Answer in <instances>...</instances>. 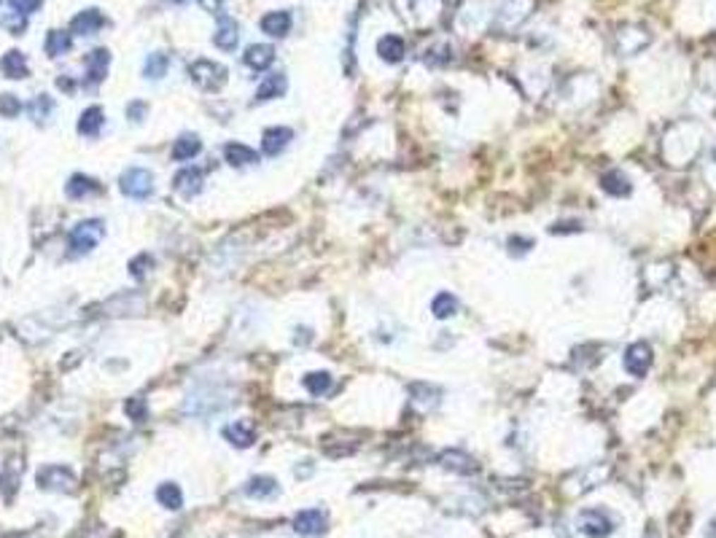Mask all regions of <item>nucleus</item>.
<instances>
[{
	"instance_id": "1",
	"label": "nucleus",
	"mask_w": 716,
	"mask_h": 538,
	"mask_svg": "<svg viewBox=\"0 0 716 538\" xmlns=\"http://www.w3.org/2000/svg\"><path fill=\"white\" fill-rule=\"evenodd\" d=\"M102 234H105V224L97 221V218H92V221H81L78 227H73L71 232V248L73 253H89L97 242L102 240Z\"/></svg>"
},
{
	"instance_id": "2",
	"label": "nucleus",
	"mask_w": 716,
	"mask_h": 538,
	"mask_svg": "<svg viewBox=\"0 0 716 538\" xmlns=\"http://www.w3.org/2000/svg\"><path fill=\"white\" fill-rule=\"evenodd\" d=\"M121 191L132 199H145L154 194V175L143 167H129L121 175Z\"/></svg>"
},
{
	"instance_id": "3",
	"label": "nucleus",
	"mask_w": 716,
	"mask_h": 538,
	"mask_svg": "<svg viewBox=\"0 0 716 538\" xmlns=\"http://www.w3.org/2000/svg\"><path fill=\"white\" fill-rule=\"evenodd\" d=\"M191 78L197 81V84L202 86V89H221L224 86V81H227V71L221 68V65H215V62H210V59H197L194 65H191Z\"/></svg>"
},
{
	"instance_id": "4",
	"label": "nucleus",
	"mask_w": 716,
	"mask_h": 538,
	"mask_svg": "<svg viewBox=\"0 0 716 538\" xmlns=\"http://www.w3.org/2000/svg\"><path fill=\"white\" fill-rule=\"evenodd\" d=\"M579 530L582 533H587L590 538H606L611 530H614V522H611V517L606 514L603 509H590V511H582L579 514Z\"/></svg>"
},
{
	"instance_id": "5",
	"label": "nucleus",
	"mask_w": 716,
	"mask_h": 538,
	"mask_svg": "<svg viewBox=\"0 0 716 538\" xmlns=\"http://www.w3.org/2000/svg\"><path fill=\"white\" fill-rule=\"evenodd\" d=\"M649 366H652V350L646 342H636L625 350V369L633 377H646Z\"/></svg>"
},
{
	"instance_id": "6",
	"label": "nucleus",
	"mask_w": 716,
	"mask_h": 538,
	"mask_svg": "<svg viewBox=\"0 0 716 538\" xmlns=\"http://www.w3.org/2000/svg\"><path fill=\"white\" fill-rule=\"evenodd\" d=\"M294 530L299 536H321L326 530V514L321 509H304L294 517Z\"/></svg>"
},
{
	"instance_id": "7",
	"label": "nucleus",
	"mask_w": 716,
	"mask_h": 538,
	"mask_svg": "<svg viewBox=\"0 0 716 538\" xmlns=\"http://www.w3.org/2000/svg\"><path fill=\"white\" fill-rule=\"evenodd\" d=\"M38 484L43 490H73V474L62 466H46L38 471Z\"/></svg>"
},
{
	"instance_id": "8",
	"label": "nucleus",
	"mask_w": 716,
	"mask_h": 538,
	"mask_svg": "<svg viewBox=\"0 0 716 538\" xmlns=\"http://www.w3.org/2000/svg\"><path fill=\"white\" fill-rule=\"evenodd\" d=\"M237 41H240V28H237V22L221 11V14H218V30H215V35H213V43L218 49H224V52H234Z\"/></svg>"
},
{
	"instance_id": "9",
	"label": "nucleus",
	"mask_w": 716,
	"mask_h": 538,
	"mask_svg": "<svg viewBox=\"0 0 716 538\" xmlns=\"http://www.w3.org/2000/svg\"><path fill=\"white\" fill-rule=\"evenodd\" d=\"M172 189L181 194V197H186V199H191V197H197L202 191V172L200 170H191V167H186V170H181L175 178H172Z\"/></svg>"
},
{
	"instance_id": "10",
	"label": "nucleus",
	"mask_w": 716,
	"mask_h": 538,
	"mask_svg": "<svg viewBox=\"0 0 716 538\" xmlns=\"http://www.w3.org/2000/svg\"><path fill=\"white\" fill-rule=\"evenodd\" d=\"M294 138V132L288 127H273L264 132V138H261V148H264V154L267 156H278L283 148H286L288 143Z\"/></svg>"
},
{
	"instance_id": "11",
	"label": "nucleus",
	"mask_w": 716,
	"mask_h": 538,
	"mask_svg": "<svg viewBox=\"0 0 716 538\" xmlns=\"http://www.w3.org/2000/svg\"><path fill=\"white\" fill-rule=\"evenodd\" d=\"M601 186H603V191L609 194V197H628L633 191V186H631V178L625 175V172H619V170H609L606 175L601 178Z\"/></svg>"
},
{
	"instance_id": "12",
	"label": "nucleus",
	"mask_w": 716,
	"mask_h": 538,
	"mask_svg": "<svg viewBox=\"0 0 716 538\" xmlns=\"http://www.w3.org/2000/svg\"><path fill=\"white\" fill-rule=\"evenodd\" d=\"M275 59V49L267 46V43H256V46H248L245 52V65L253 68V71H267Z\"/></svg>"
},
{
	"instance_id": "13",
	"label": "nucleus",
	"mask_w": 716,
	"mask_h": 538,
	"mask_svg": "<svg viewBox=\"0 0 716 538\" xmlns=\"http://www.w3.org/2000/svg\"><path fill=\"white\" fill-rule=\"evenodd\" d=\"M108 62H111L108 49H95V52L86 57V76H89V81H92V84H97V81L105 78Z\"/></svg>"
},
{
	"instance_id": "14",
	"label": "nucleus",
	"mask_w": 716,
	"mask_h": 538,
	"mask_svg": "<svg viewBox=\"0 0 716 538\" xmlns=\"http://www.w3.org/2000/svg\"><path fill=\"white\" fill-rule=\"evenodd\" d=\"M100 28H102V14L100 11H95V8H89V11H84V14H78L71 22V30L76 32V35H95Z\"/></svg>"
},
{
	"instance_id": "15",
	"label": "nucleus",
	"mask_w": 716,
	"mask_h": 538,
	"mask_svg": "<svg viewBox=\"0 0 716 538\" xmlns=\"http://www.w3.org/2000/svg\"><path fill=\"white\" fill-rule=\"evenodd\" d=\"M261 30L273 38H283L288 30H291V14L288 11H273L261 19Z\"/></svg>"
},
{
	"instance_id": "16",
	"label": "nucleus",
	"mask_w": 716,
	"mask_h": 538,
	"mask_svg": "<svg viewBox=\"0 0 716 538\" xmlns=\"http://www.w3.org/2000/svg\"><path fill=\"white\" fill-rule=\"evenodd\" d=\"M157 501L165 506V509L178 511L181 506H184V493H181V487H178L175 482H165V484H159Z\"/></svg>"
},
{
	"instance_id": "17",
	"label": "nucleus",
	"mask_w": 716,
	"mask_h": 538,
	"mask_svg": "<svg viewBox=\"0 0 716 538\" xmlns=\"http://www.w3.org/2000/svg\"><path fill=\"white\" fill-rule=\"evenodd\" d=\"M224 156H227V162H229V165H237V167L258 162L256 151H253V148H248V145H243V143H229V145L224 148Z\"/></svg>"
},
{
	"instance_id": "18",
	"label": "nucleus",
	"mask_w": 716,
	"mask_h": 538,
	"mask_svg": "<svg viewBox=\"0 0 716 538\" xmlns=\"http://www.w3.org/2000/svg\"><path fill=\"white\" fill-rule=\"evenodd\" d=\"M224 436L232 441V444H237V447H251L253 444V425L240 420V423H232L224 428Z\"/></svg>"
},
{
	"instance_id": "19",
	"label": "nucleus",
	"mask_w": 716,
	"mask_h": 538,
	"mask_svg": "<svg viewBox=\"0 0 716 538\" xmlns=\"http://www.w3.org/2000/svg\"><path fill=\"white\" fill-rule=\"evenodd\" d=\"M439 460H442L444 468L458 471V474H474V471H477V463H474L472 458H469V455H463V453H455V450H447Z\"/></svg>"
},
{
	"instance_id": "20",
	"label": "nucleus",
	"mask_w": 716,
	"mask_h": 538,
	"mask_svg": "<svg viewBox=\"0 0 716 538\" xmlns=\"http://www.w3.org/2000/svg\"><path fill=\"white\" fill-rule=\"evenodd\" d=\"M286 92V76L283 73H273V76H267L264 78V84L256 89V100L258 102H264V100H273L278 95H283Z\"/></svg>"
},
{
	"instance_id": "21",
	"label": "nucleus",
	"mask_w": 716,
	"mask_h": 538,
	"mask_svg": "<svg viewBox=\"0 0 716 538\" xmlns=\"http://www.w3.org/2000/svg\"><path fill=\"white\" fill-rule=\"evenodd\" d=\"M202 148V143L197 135H184V138H178L175 145H172V159L175 162H186L191 156H197Z\"/></svg>"
},
{
	"instance_id": "22",
	"label": "nucleus",
	"mask_w": 716,
	"mask_h": 538,
	"mask_svg": "<svg viewBox=\"0 0 716 538\" xmlns=\"http://www.w3.org/2000/svg\"><path fill=\"white\" fill-rule=\"evenodd\" d=\"M377 54L386 62H401V57H404V41H401L399 35H386L377 43Z\"/></svg>"
},
{
	"instance_id": "23",
	"label": "nucleus",
	"mask_w": 716,
	"mask_h": 538,
	"mask_svg": "<svg viewBox=\"0 0 716 538\" xmlns=\"http://www.w3.org/2000/svg\"><path fill=\"white\" fill-rule=\"evenodd\" d=\"M0 71L6 73L8 78H25L28 76V59L22 57L19 52H8L6 57L0 59Z\"/></svg>"
},
{
	"instance_id": "24",
	"label": "nucleus",
	"mask_w": 716,
	"mask_h": 538,
	"mask_svg": "<svg viewBox=\"0 0 716 538\" xmlns=\"http://www.w3.org/2000/svg\"><path fill=\"white\" fill-rule=\"evenodd\" d=\"M245 493L251 498H273L278 493V482L273 477H253L245 484Z\"/></svg>"
},
{
	"instance_id": "25",
	"label": "nucleus",
	"mask_w": 716,
	"mask_h": 538,
	"mask_svg": "<svg viewBox=\"0 0 716 538\" xmlns=\"http://www.w3.org/2000/svg\"><path fill=\"white\" fill-rule=\"evenodd\" d=\"M431 310H434V318H450V315H455L458 312V299L453 297L450 291H442V294H436L434 301H431Z\"/></svg>"
},
{
	"instance_id": "26",
	"label": "nucleus",
	"mask_w": 716,
	"mask_h": 538,
	"mask_svg": "<svg viewBox=\"0 0 716 538\" xmlns=\"http://www.w3.org/2000/svg\"><path fill=\"white\" fill-rule=\"evenodd\" d=\"M102 127V111L95 105V108H86L81 119H78V132L81 135H89V138H95Z\"/></svg>"
},
{
	"instance_id": "27",
	"label": "nucleus",
	"mask_w": 716,
	"mask_h": 538,
	"mask_svg": "<svg viewBox=\"0 0 716 538\" xmlns=\"http://www.w3.org/2000/svg\"><path fill=\"white\" fill-rule=\"evenodd\" d=\"M65 191H68V197L71 199H81V197H86V194L100 191V186L95 184L92 178H86V175H73L71 184L65 186Z\"/></svg>"
},
{
	"instance_id": "28",
	"label": "nucleus",
	"mask_w": 716,
	"mask_h": 538,
	"mask_svg": "<svg viewBox=\"0 0 716 538\" xmlns=\"http://www.w3.org/2000/svg\"><path fill=\"white\" fill-rule=\"evenodd\" d=\"M65 52H71V35L62 32V30H52V32L46 35V54H49V57H59V54H65Z\"/></svg>"
},
{
	"instance_id": "29",
	"label": "nucleus",
	"mask_w": 716,
	"mask_h": 538,
	"mask_svg": "<svg viewBox=\"0 0 716 538\" xmlns=\"http://www.w3.org/2000/svg\"><path fill=\"white\" fill-rule=\"evenodd\" d=\"M52 111H54V100L49 97V95H38V97L30 100L28 105V114L32 121H46L52 116Z\"/></svg>"
},
{
	"instance_id": "30",
	"label": "nucleus",
	"mask_w": 716,
	"mask_h": 538,
	"mask_svg": "<svg viewBox=\"0 0 716 538\" xmlns=\"http://www.w3.org/2000/svg\"><path fill=\"white\" fill-rule=\"evenodd\" d=\"M167 68H170V57L167 54H162V52H154V54H148V59H145V65H143V73H145V78H162L165 73H167Z\"/></svg>"
},
{
	"instance_id": "31",
	"label": "nucleus",
	"mask_w": 716,
	"mask_h": 538,
	"mask_svg": "<svg viewBox=\"0 0 716 538\" xmlns=\"http://www.w3.org/2000/svg\"><path fill=\"white\" fill-rule=\"evenodd\" d=\"M304 388H307L313 396H323V393H329V388H331V374L329 371H313V374L304 377Z\"/></svg>"
},
{
	"instance_id": "32",
	"label": "nucleus",
	"mask_w": 716,
	"mask_h": 538,
	"mask_svg": "<svg viewBox=\"0 0 716 538\" xmlns=\"http://www.w3.org/2000/svg\"><path fill=\"white\" fill-rule=\"evenodd\" d=\"M19 100L14 97V95H3L0 97V116H6V119H11V116H16L19 114Z\"/></svg>"
},
{
	"instance_id": "33",
	"label": "nucleus",
	"mask_w": 716,
	"mask_h": 538,
	"mask_svg": "<svg viewBox=\"0 0 716 538\" xmlns=\"http://www.w3.org/2000/svg\"><path fill=\"white\" fill-rule=\"evenodd\" d=\"M8 3H11V8L19 11V14H32V11L41 8L43 0H8Z\"/></svg>"
},
{
	"instance_id": "34",
	"label": "nucleus",
	"mask_w": 716,
	"mask_h": 538,
	"mask_svg": "<svg viewBox=\"0 0 716 538\" xmlns=\"http://www.w3.org/2000/svg\"><path fill=\"white\" fill-rule=\"evenodd\" d=\"M127 116L132 119V121H141V119L145 116V102H129Z\"/></svg>"
},
{
	"instance_id": "35",
	"label": "nucleus",
	"mask_w": 716,
	"mask_h": 538,
	"mask_svg": "<svg viewBox=\"0 0 716 538\" xmlns=\"http://www.w3.org/2000/svg\"><path fill=\"white\" fill-rule=\"evenodd\" d=\"M143 267H151V258H148V256H141V258L132 261V275H135V277H143L145 275Z\"/></svg>"
},
{
	"instance_id": "36",
	"label": "nucleus",
	"mask_w": 716,
	"mask_h": 538,
	"mask_svg": "<svg viewBox=\"0 0 716 538\" xmlns=\"http://www.w3.org/2000/svg\"><path fill=\"white\" fill-rule=\"evenodd\" d=\"M127 412L135 417V420H143V401L141 398H132V401H127Z\"/></svg>"
},
{
	"instance_id": "37",
	"label": "nucleus",
	"mask_w": 716,
	"mask_h": 538,
	"mask_svg": "<svg viewBox=\"0 0 716 538\" xmlns=\"http://www.w3.org/2000/svg\"><path fill=\"white\" fill-rule=\"evenodd\" d=\"M200 3H202V8H205V11H210V14H221V3H224V0H200Z\"/></svg>"
},
{
	"instance_id": "38",
	"label": "nucleus",
	"mask_w": 716,
	"mask_h": 538,
	"mask_svg": "<svg viewBox=\"0 0 716 538\" xmlns=\"http://www.w3.org/2000/svg\"><path fill=\"white\" fill-rule=\"evenodd\" d=\"M714 162H716V148H714Z\"/></svg>"
},
{
	"instance_id": "39",
	"label": "nucleus",
	"mask_w": 716,
	"mask_h": 538,
	"mask_svg": "<svg viewBox=\"0 0 716 538\" xmlns=\"http://www.w3.org/2000/svg\"><path fill=\"white\" fill-rule=\"evenodd\" d=\"M175 3H181V0H175Z\"/></svg>"
}]
</instances>
